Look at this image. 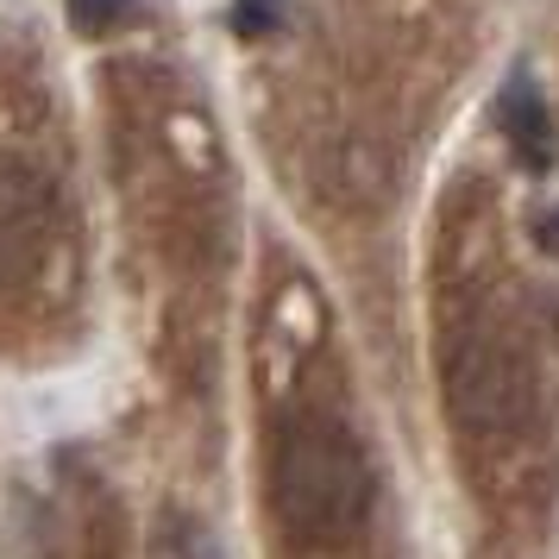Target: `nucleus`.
Instances as JSON below:
<instances>
[{
    "instance_id": "nucleus-5",
    "label": "nucleus",
    "mask_w": 559,
    "mask_h": 559,
    "mask_svg": "<svg viewBox=\"0 0 559 559\" xmlns=\"http://www.w3.org/2000/svg\"><path fill=\"white\" fill-rule=\"evenodd\" d=\"M132 20V0H70V26L82 38H107L114 26H127Z\"/></svg>"
},
{
    "instance_id": "nucleus-2",
    "label": "nucleus",
    "mask_w": 559,
    "mask_h": 559,
    "mask_svg": "<svg viewBox=\"0 0 559 559\" xmlns=\"http://www.w3.org/2000/svg\"><path fill=\"white\" fill-rule=\"evenodd\" d=\"M57 195L26 157H0V289L32 283L57 239Z\"/></svg>"
},
{
    "instance_id": "nucleus-1",
    "label": "nucleus",
    "mask_w": 559,
    "mask_h": 559,
    "mask_svg": "<svg viewBox=\"0 0 559 559\" xmlns=\"http://www.w3.org/2000/svg\"><path fill=\"white\" fill-rule=\"evenodd\" d=\"M283 522L302 540H340L358 528V515L371 503V465L358 453V440L340 421H289L271 465Z\"/></svg>"
},
{
    "instance_id": "nucleus-4",
    "label": "nucleus",
    "mask_w": 559,
    "mask_h": 559,
    "mask_svg": "<svg viewBox=\"0 0 559 559\" xmlns=\"http://www.w3.org/2000/svg\"><path fill=\"white\" fill-rule=\"evenodd\" d=\"M157 559H221V547H214V534H207L202 522L170 515V522L157 528Z\"/></svg>"
},
{
    "instance_id": "nucleus-6",
    "label": "nucleus",
    "mask_w": 559,
    "mask_h": 559,
    "mask_svg": "<svg viewBox=\"0 0 559 559\" xmlns=\"http://www.w3.org/2000/svg\"><path fill=\"white\" fill-rule=\"evenodd\" d=\"M277 26V0H233V32L239 38H264Z\"/></svg>"
},
{
    "instance_id": "nucleus-3",
    "label": "nucleus",
    "mask_w": 559,
    "mask_h": 559,
    "mask_svg": "<svg viewBox=\"0 0 559 559\" xmlns=\"http://www.w3.org/2000/svg\"><path fill=\"white\" fill-rule=\"evenodd\" d=\"M503 139L522 157V170H547L554 164V107L528 76H515L503 88Z\"/></svg>"
}]
</instances>
